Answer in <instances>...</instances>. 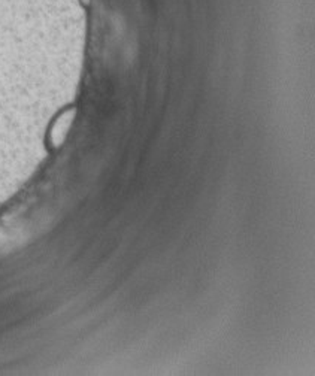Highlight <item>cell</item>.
<instances>
[{"label":"cell","mask_w":315,"mask_h":376,"mask_svg":"<svg viewBox=\"0 0 315 376\" xmlns=\"http://www.w3.org/2000/svg\"><path fill=\"white\" fill-rule=\"evenodd\" d=\"M75 118V109L70 108L63 111L62 114L58 115V118L54 121L53 126L49 129V144L54 148L60 147L63 144V140L66 139L70 126L74 123Z\"/></svg>","instance_id":"obj_1"}]
</instances>
